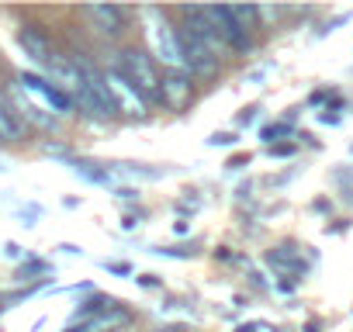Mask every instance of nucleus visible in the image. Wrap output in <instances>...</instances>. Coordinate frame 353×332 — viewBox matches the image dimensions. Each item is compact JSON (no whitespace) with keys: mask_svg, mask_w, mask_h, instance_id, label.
Listing matches in <instances>:
<instances>
[{"mask_svg":"<svg viewBox=\"0 0 353 332\" xmlns=\"http://www.w3.org/2000/svg\"><path fill=\"white\" fill-rule=\"evenodd\" d=\"M145 35H149V45H152V56L166 66V70H188L184 63V52H181V35H176V28L166 25V18L159 11H145Z\"/></svg>","mask_w":353,"mask_h":332,"instance_id":"obj_1","label":"nucleus"},{"mask_svg":"<svg viewBox=\"0 0 353 332\" xmlns=\"http://www.w3.org/2000/svg\"><path fill=\"white\" fill-rule=\"evenodd\" d=\"M118 70L142 90L145 101H159V87H163V76L156 73L152 66V56L142 52V49H125L121 59H118Z\"/></svg>","mask_w":353,"mask_h":332,"instance_id":"obj_2","label":"nucleus"},{"mask_svg":"<svg viewBox=\"0 0 353 332\" xmlns=\"http://www.w3.org/2000/svg\"><path fill=\"white\" fill-rule=\"evenodd\" d=\"M181 35V52H184V63H188V73H198V76H212L219 70V56L198 39V32L191 25H181L176 28Z\"/></svg>","mask_w":353,"mask_h":332,"instance_id":"obj_3","label":"nucleus"},{"mask_svg":"<svg viewBox=\"0 0 353 332\" xmlns=\"http://www.w3.org/2000/svg\"><path fill=\"white\" fill-rule=\"evenodd\" d=\"M104 80H108L111 101H114V107H118L121 114H135V118H142V114H145L149 101L142 97V90H139V87L121 73V70H108V73H104Z\"/></svg>","mask_w":353,"mask_h":332,"instance_id":"obj_4","label":"nucleus"},{"mask_svg":"<svg viewBox=\"0 0 353 332\" xmlns=\"http://www.w3.org/2000/svg\"><path fill=\"white\" fill-rule=\"evenodd\" d=\"M159 101L173 111H181L191 104V73L188 70H166L163 73V87H159Z\"/></svg>","mask_w":353,"mask_h":332,"instance_id":"obj_5","label":"nucleus"},{"mask_svg":"<svg viewBox=\"0 0 353 332\" xmlns=\"http://www.w3.org/2000/svg\"><path fill=\"white\" fill-rule=\"evenodd\" d=\"M201 11H205V18L219 28V35L225 39V45H229V49H236V52L250 49V35H243V28L232 21L229 8H201Z\"/></svg>","mask_w":353,"mask_h":332,"instance_id":"obj_6","label":"nucleus"},{"mask_svg":"<svg viewBox=\"0 0 353 332\" xmlns=\"http://www.w3.org/2000/svg\"><path fill=\"white\" fill-rule=\"evenodd\" d=\"M83 18L94 25L97 35L114 39V35H121V18H125V11H121V8H108V4H90V8H83Z\"/></svg>","mask_w":353,"mask_h":332,"instance_id":"obj_7","label":"nucleus"},{"mask_svg":"<svg viewBox=\"0 0 353 332\" xmlns=\"http://www.w3.org/2000/svg\"><path fill=\"white\" fill-rule=\"evenodd\" d=\"M21 83H25L32 94H39L42 101H49L59 114H66V111L73 107V97H70V94H63L56 83H49V80H42V76H35V73H25V76H21Z\"/></svg>","mask_w":353,"mask_h":332,"instance_id":"obj_8","label":"nucleus"},{"mask_svg":"<svg viewBox=\"0 0 353 332\" xmlns=\"http://www.w3.org/2000/svg\"><path fill=\"white\" fill-rule=\"evenodd\" d=\"M18 42H21V49H25V52H28V56H32L39 66H46V70H49V66L59 59V56L52 52L49 39H46L42 32H35V28H25V32L18 35Z\"/></svg>","mask_w":353,"mask_h":332,"instance_id":"obj_9","label":"nucleus"},{"mask_svg":"<svg viewBox=\"0 0 353 332\" xmlns=\"http://www.w3.org/2000/svg\"><path fill=\"white\" fill-rule=\"evenodd\" d=\"M125 322H128V311L108 308V311H101L97 318H90V322H83L80 329H70V332H111V329H118V325H125Z\"/></svg>","mask_w":353,"mask_h":332,"instance_id":"obj_10","label":"nucleus"},{"mask_svg":"<svg viewBox=\"0 0 353 332\" xmlns=\"http://www.w3.org/2000/svg\"><path fill=\"white\" fill-rule=\"evenodd\" d=\"M21 121H18V111H11V104L0 97V142H18L21 138Z\"/></svg>","mask_w":353,"mask_h":332,"instance_id":"obj_11","label":"nucleus"},{"mask_svg":"<svg viewBox=\"0 0 353 332\" xmlns=\"http://www.w3.org/2000/svg\"><path fill=\"white\" fill-rule=\"evenodd\" d=\"M229 14H232V21L243 28V35H250V28H253V21H256V8H229Z\"/></svg>","mask_w":353,"mask_h":332,"instance_id":"obj_12","label":"nucleus"},{"mask_svg":"<svg viewBox=\"0 0 353 332\" xmlns=\"http://www.w3.org/2000/svg\"><path fill=\"white\" fill-rule=\"evenodd\" d=\"M77 174H83L94 184H111V174L108 170H94V163H77Z\"/></svg>","mask_w":353,"mask_h":332,"instance_id":"obj_13","label":"nucleus"},{"mask_svg":"<svg viewBox=\"0 0 353 332\" xmlns=\"http://www.w3.org/2000/svg\"><path fill=\"white\" fill-rule=\"evenodd\" d=\"M270 263H277V267H298V256H294L288 246H281V249L270 253Z\"/></svg>","mask_w":353,"mask_h":332,"instance_id":"obj_14","label":"nucleus"},{"mask_svg":"<svg viewBox=\"0 0 353 332\" xmlns=\"http://www.w3.org/2000/svg\"><path fill=\"white\" fill-rule=\"evenodd\" d=\"M256 18H263V21H277L281 11H277V8H256Z\"/></svg>","mask_w":353,"mask_h":332,"instance_id":"obj_15","label":"nucleus"},{"mask_svg":"<svg viewBox=\"0 0 353 332\" xmlns=\"http://www.w3.org/2000/svg\"><path fill=\"white\" fill-rule=\"evenodd\" d=\"M284 132H288V125H270V128H263V138L274 142V135H284Z\"/></svg>","mask_w":353,"mask_h":332,"instance_id":"obj_16","label":"nucleus"},{"mask_svg":"<svg viewBox=\"0 0 353 332\" xmlns=\"http://www.w3.org/2000/svg\"><path fill=\"white\" fill-rule=\"evenodd\" d=\"M236 142V135H229V132H222V135H212V145H232Z\"/></svg>","mask_w":353,"mask_h":332,"instance_id":"obj_17","label":"nucleus"},{"mask_svg":"<svg viewBox=\"0 0 353 332\" xmlns=\"http://www.w3.org/2000/svg\"><path fill=\"white\" fill-rule=\"evenodd\" d=\"M239 332H253V325H243V329H239Z\"/></svg>","mask_w":353,"mask_h":332,"instance_id":"obj_18","label":"nucleus"},{"mask_svg":"<svg viewBox=\"0 0 353 332\" xmlns=\"http://www.w3.org/2000/svg\"><path fill=\"white\" fill-rule=\"evenodd\" d=\"M159 332H176V329H159Z\"/></svg>","mask_w":353,"mask_h":332,"instance_id":"obj_19","label":"nucleus"},{"mask_svg":"<svg viewBox=\"0 0 353 332\" xmlns=\"http://www.w3.org/2000/svg\"><path fill=\"white\" fill-rule=\"evenodd\" d=\"M0 308H4V304H0Z\"/></svg>","mask_w":353,"mask_h":332,"instance_id":"obj_20","label":"nucleus"}]
</instances>
